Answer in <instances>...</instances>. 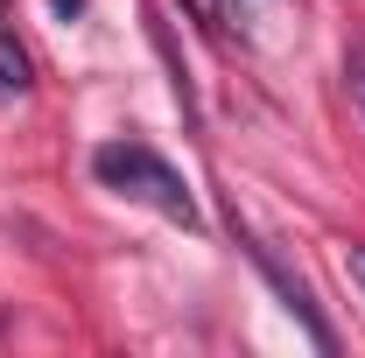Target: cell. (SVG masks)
I'll return each instance as SVG.
<instances>
[{
	"label": "cell",
	"mask_w": 365,
	"mask_h": 358,
	"mask_svg": "<svg viewBox=\"0 0 365 358\" xmlns=\"http://www.w3.org/2000/svg\"><path fill=\"white\" fill-rule=\"evenodd\" d=\"M49 7H56L63 21H71V14H85V0H49Z\"/></svg>",
	"instance_id": "obj_6"
},
{
	"label": "cell",
	"mask_w": 365,
	"mask_h": 358,
	"mask_svg": "<svg viewBox=\"0 0 365 358\" xmlns=\"http://www.w3.org/2000/svg\"><path fill=\"white\" fill-rule=\"evenodd\" d=\"M344 267H351V281H359V295H365V246H351V253H344Z\"/></svg>",
	"instance_id": "obj_5"
},
{
	"label": "cell",
	"mask_w": 365,
	"mask_h": 358,
	"mask_svg": "<svg viewBox=\"0 0 365 358\" xmlns=\"http://www.w3.org/2000/svg\"><path fill=\"white\" fill-rule=\"evenodd\" d=\"M344 85H351V106H359V120H365V43L344 49Z\"/></svg>",
	"instance_id": "obj_4"
},
{
	"label": "cell",
	"mask_w": 365,
	"mask_h": 358,
	"mask_svg": "<svg viewBox=\"0 0 365 358\" xmlns=\"http://www.w3.org/2000/svg\"><path fill=\"white\" fill-rule=\"evenodd\" d=\"M232 232H239V218H232ZM239 246H246V260H253V267H260V274L274 281V295L288 302V316H295V323L309 330V344H317V352H337V330H330V323L317 316V295H309V288H302L295 274L281 267V260H274V253L260 246V239H253V232H239Z\"/></svg>",
	"instance_id": "obj_2"
},
{
	"label": "cell",
	"mask_w": 365,
	"mask_h": 358,
	"mask_svg": "<svg viewBox=\"0 0 365 358\" xmlns=\"http://www.w3.org/2000/svg\"><path fill=\"white\" fill-rule=\"evenodd\" d=\"M0 91H29V56L7 29H0Z\"/></svg>",
	"instance_id": "obj_3"
},
{
	"label": "cell",
	"mask_w": 365,
	"mask_h": 358,
	"mask_svg": "<svg viewBox=\"0 0 365 358\" xmlns=\"http://www.w3.org/2000/svg\"><path fill=\"white\" fill-rule=\"evenodd\" d=\"M91 169H98V183H113V190H127V197H148L162 218L197 225V197H190V183H182L155 148H140V140H106V148L91 155Z\"/></svg>",
	"instance_id": "obj_1"
}]
</instances>
